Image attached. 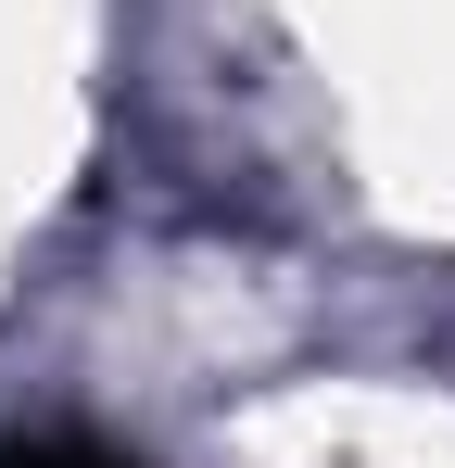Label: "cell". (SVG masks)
Returning <instances> with one entry per match:
<instances>
[{"instance_id": "cell-1", "label": "cell", "mask_w": 455, "mask_h": 468, "mask_svg": "<svg viewBox=\"0 0 455 468\" xmlns=\"http://www.w3.org/2000/svg\"><path fill=\"white\" fill-rule=\"evenodd\" d=\"M0 468H127V456L89 431H0Z\"/></svg>"}]
</instances>
